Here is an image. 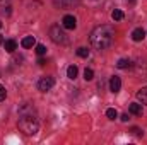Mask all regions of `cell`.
Returning a JSON list of instances; mask_svg holds the SVG:
<instances>
[{"instance_id": "6da1fadb", "label": "cell", "mask_w": 147, "mask_h": 145, "mask_svg": "<svg viewBox=\"0 0 147 145\" xmlns=\"http://www.w3.org/2000/svg\"><path fill=\"white\" fill-rule=\"evenodd\" d=\"M91 44L96 48V50H108L113 41H115V29L108 26V24H103V26H98L92 29L91 36H89Z\"/></svg>"}, {"instance_id": "7a4b0ae2", "label": "cell", "mask_w": 147, "mask_h": 145, "mask_svg": "<svg viewBox=\"0 0 147 145\" xmlns=\"http://www.w3.org/2000/svg\"><path fill=\"white\" fill-rule=\"evenodd\" d=\"M19 130L24 132L26 135H34L39 130V123H38V119L33 114H29V116L22 114L21 119H19Z\"/></svg>"}, {"instance_id": "3957f363", "label": "cell", "mask_w": 147, "mask_h": 145, "mask_svg": "<svg viewBox=\"0 0 147 145\" xmlns=\"http://www.w3.org/2000/svg\"><path fill=\"white\" fill-rule=\"evenodd\" d=\"M50 38L53 39V43L57 44H65L67 43V34L63 33V29H60V26H51L50 28Z\"/></svg>"}, {"instance_id": "277c9868", "label": "cell", "mask_w": 147, "mask_h": 145, "mask_svg": "<svg viewBox=\"0 0 147 145\" xmlns=\"http://www.w3.org/2000/svg\"><path fill=\"white\" fill-rule=\"evenodd\" d=\"M55 85V79L53 77H41L39 80H38V89L41 91V92H46V91H50L51 87Z\"/></svg>"}, {"instance_id": "5b68a950", "label": "cell", "mask_w": 147, "mask_h": 145, "mask_svg": "<svg viewBox=\"0 0 147 145\" xmlns=\"http://www.w3.org/2000/svg\"><path fill=\"white\" fill-rule=\"evenodd\" d=\"M62 24H63V28H65V29H75L77 21H75V17H74V15H65V17L62 19Z\"/></svg>"}, {"instance_id": "8992f818", "label": "cell", "mask_w": 147, "mask_h": 145, "mask_svg": "<svg viewBox=\"0 0 147 145\" xmlns=\"http://www.w3.org/2000/svg\"><path fill=\"white\" fill-rule=\"evenodd\" d=\"M121 89V80H120V77H111L110 79V91L111 92H118Z\"/></svg>"}, {"instance_id": "52a82bcc", "label": "cell", "mask_w": 147, "mask_h": 145, "mask_svg": "<svg viewBox=\"0 0 147 145\" xmlns=\"http://www.w3.org/2000/svg\"><path fill=\"white\" fill-rule=\"evenodd\" d=\"M3 48H5V51L14 53V51L17 50V43H16V39H7V41H3Z\"/></svg>"}, {"instance_id": "ba28073f", "label": "cell", "mask_w": 147, "mask_h": 145, "mask_svg": "<svg viewBox=\"0 0 147 145\" xmlns=\"http://www.w3.org/2000/svg\"><path fill=\"white\" fill-rule=\"evenodd\" d=\"M144 38H146V31H144L142 28L134 29V33H132V39H134V41H142Z\"/></svg>"}, {"instance_id": "9c48e42d", "label": "cell", "mask_w": 147, "mask_h": 145, "mask_svg": "<svg viewBox=\"0 0 147 145\" xmlns=\"http://www.w3.org/2000/svg\"><path fill=\"white\" fill-rule=\"evenodd\" d=\"M21 44H22V48H33L36 44V39H34V36H26V38H22Z\"/></svg>"}, {"instance_id": "30bf717a", "label": "cell", "mask_w": 147, "mask_h": 145, "mask_svg": "<svg viewBox=\"0 0 147 145\" xmlns=\"http://www.w3.org/2000/svg\"><path fill=\"white\" fill-rule=\"evenodd\" d=\"M128 111H130L132 114H135V116H142V104H137V103H134V104H130Z\"/></svg>"}, {"instance_id": "8fae6325", "label": "cell", "mask_w": 147, "mask_h": 145, "mask_svg": "<svg viewBox=\"0 0 147 145\" xmlns=\"http://www.w3.org/2000/svg\"><path fill=\"white\" fill-rule=\"evenodd\" d=\"M116 67L121 68V70H125V68H132V62H130L128 58H121V60H118Z\"/></svg>"}, {"instance_id": "7c38bea8", "label": "cell", "mask_w": 147, "mask_h": 145, "mask_svg": "<svg viewBox=\"0 0 147 145\" xmlns=\"http://www.w3.org/2000/svg\"><path fill=\"white\" fill-rule=\"evenodd\" d=\"M137 99H139L142 104H147V87L140 89V91L137 92Z\"/></svg>"}, {"instance_id": "4fadbf2b", "label": "cell", "mask_w": 147, "mask_h": 145, "mask_svg": "<svg viewBox=\"0 0 147 145\" xmlns=\"http://www.w3.org/2000/svg\"><path fill=\"white\" fill-rule=\"evenodd\" d=\"M74 2L77 3V0H55V3H57V5H60V7H63V9H69Z\"/></svg>"}, {"instance_id": "5bb4252c", "label": "cell", "mask_w": 147, "mask_h": 145, "mask_svg": "<svg viewBox=\"0 0 147 145\" xmlns=\"http://www.w3.org/2000/svg\"><path fill=\"white\" fill-rule=\"evenodd\" d=\"M77 73H79V70H77L75 65H70V67L67 68V75H69V79H72V80L77 77Z\"/></svg>"}, {"instance_id": "9a60e30c", "label": "cell", "mask_w": 147, "mask_h": 145, "mask_svg": "<svg viewBox=\"0 0 147 145\" xmlns=\"http://www.w3.org/2000/svg\"><path fill=\"white\" fill-rule=\"evenodd\" d=\"M111 17H113V21H121L125 15H123V12H121L120 9H115V10L111 12Z\"/></svg>"}, {"instance_id": "2e32d148", "label": "cell", "mask_w": 147, "mask_h": 145, "mask_svg": "<svg viewBox=\"0 0 147 145\" xmlns=\"http://www.w3.org/2000/svg\"><path fill=\"white\" fill-rule=\"evenodd\" d=\"M77 55H79L80 58H87V56H89V50H87V48H79V50H77Z\"/></svg>"}, {"instance_id": "e0dca14e", "label": "cell", "mask_w": 147, "mask_h": 145, "mask_svg": "<svg viewBox=\"0 0 147 145\" xmlns=\"http://www.w3.org/2000/svg\"><path fill=\"white\" fill-rule=\"evenodd\" d=\"M106 116H108L110 119H116V118H118V113H116V109L110 108L108 111H106Z\"/></svg>"}, {"instance_id": "ac0fdd59", "label": "cell", "mask_w": 147, "mask_h": 145, "mask_svg": "<svg viewBox=\"0 0 147 145\" xmlns=\"http://www.w3.org/2000/svg\"><path fill=\"white\" fill-rule=\"evenodd\" d=\"M84 79H86V80H92V79H94V72H92L91 68H86V70H84Z\"/></svg>"}, {"instance_id": "d6986e66", "label": "cell", "mask_w": 147, "mask_h": 145, "mask_svg": "<svg viewBox=\"0 0 147 145\" xmlns=\"http://www.w3.org/2000/svg\"><path fill=\"white\" fill-rule=\"evenodd\" d=\"M36 53H38V55H45V53H46L45 44H36Z\"/></svg>"}, {"instance_id": "ffe728a7", "label": "cell", "mask_w": 147, "mask_h": 145, "mask_svg": "<svg viewBox=\"0 0 147 145\" xmlns=\"http://www.w3.org/2000/svg\"><path fill=\"white\" fill-rule=\"evenodd\" d=\"M5 96H7V91H5V87H3V85H0V101H3V99H5Z\"/></svg>"}, {"instance_id": "44dd1931", "label": "cell", "mask_w": 147, "mask_h": 145, "mask_svg": "<svg viewBox=\"0 0 147 145\" xmlns=\"http://www.w3.org/2000/svg\"><path fill=\"white\" fill-rule=\"evenodd\" d=\"M132 132H134V133H135V135H137V137H140V135H142V133H144V132H142V130H140V128H132Z\"/></svg>"}, {"instance_id": "7402d4cb", "label": "cell", "mask_w": 147, "mask_h": 145, "mask_svg": "<svg viewBox=\"0 0 147 145\" xmlns=\"http://www.w3.org/2000/svg\"><path fill=\"white\" fill-rule=\"evenodd\" d=\"M121 121H128V114H121Z\"/></svg>"}, {"instance_id": "603a6c76", "label": "cell", "mask_w": 147, "mask_h": 145, "mask_svg": "<svg viewBox=\"0 0 147 145\" xmlns=\"http://www.w3.org/2000/svg\"><path fill=\"white\" fill-rule=\"evenodd\" d=\"M5 3H9V0H0V7H3Z\"/></svg>"}, {"instance_id": "cb8c5ba5", "label": "cell", "mask_w": 147, "mask_h": 145, "mask_svg": "<svg viewBox=\"0 0 147 145\" xmlns=\"http://www.w3.org/2000/svg\"><path fill=\"white\" fill-rule=\"evenodd\" d=\"M2 43H3V38H2V34H0V44H2Z\"/></svg>"}, {"instance_id": "d4e9b609", "label": "cell", "mask_w": 147, "mask_h": 145, "mask_svg": "<svg viewBox=\"0 0 147 145\" xmlns=\"http://www.w3.org/2000/svg\"><path fill=\"white\" fill-rule=\"evenodd\" d=\"M0 28H2V21H0Z\"/></svg>"}]
</instances>
